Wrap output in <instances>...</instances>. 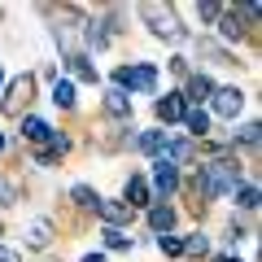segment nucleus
I'll return each instance as SVG.
<instances>
[{"label": "nucleus", "mask_w": 262, "mask_h": 262, "mask_svg": "<svg viewBox=\"0 0 262 262\" xmlns=\"http://www.w3.org/2000/svg\"><path fill=\"white\" fill-rule=\"evenodd\" d=\"M140 22L149 27L153 39H166V44H184V39H192V31L179 22V13L170 9V5H158V0H144V5H140Z\"/></svg>", "instance_id": "nucleus-1"}, {"label": "nucleus", "mask_w": 262, "mask_h": 262, "mask_svg": "<svg viewBox=\"0 0 262 262\" xmlns=\"http://www.w3.org/2000/svg\"><path fill=\"white\" fill-rule=\"evenodd\" d=\"M214 31H219V39H223V48L249 39L253 31H258V5H223Z\"/></svg>", "instance_id": "nucleus-2"}, {"label": "nucleus", "mask_w": 262, "mask_h": 262, "mask_svg": "<svg viewBox=\"0 0 262 262\" xmlns=\"http://www.w3.org/2000/svg\"><path fill=\"white\" fill-rule=\"evenodd\" d=\"M114 83L110 88H118V92H127V96H136V92H158V66L153 61H131V66H118L114 70Z\"/></svg>", "instance_id": "nucleus-3"}, {"label": "nucleus", "mask_w": 262, "mask_h": 262, "mask_svg": "<svg viewBox=\"0 0 262 262\" xmlns=\"http://www.w3.org/2000/svg\"><path fill=\"white\" fill-rule=\"evenodd\" d=\"M31 96H35V75H13L9 83H5V92H0V114L5 118H22L31 105Z\"/></svg>", "instance_id": "nucleus-4"}, {"label": "nucleus", "mask_w": 262, "mask_h": 262, "mask_svg": "<svg viewBox=\"0 0 262 262\" xmlns=\"http://www.w3.org/2000/svg\"><path fill=\"white\" fill-rule=\"evenodd\" d=\"M144 179H149V188H153V201H162V196H175L179 188H184L179 166H175V162H166V158H153V170H149Z\"/></svg>", "instance_id": "nucleus-5"}, {"label": "nucleus", "mask_w": 262, "mask_h": 262, "mask_svg": "<svg viewBox=\"0 0 262 262\" xmlns=\"http://www.w3.org/2000/svg\"><path fill=\"white\" fill-rule=\"evenodd\" d=\"M245 110V92L241 88H214V96H210V118H223V122H236V114Z\"/></svg>", "instance_id": "nucleus-6"}, {"label": "nucleus", "mask_w": 262, "mask_h": 262, "mask_svg": "<svg viewBox=\"0 0 262 262\" xmlns=\"http://www.w3.org/2000/svg\"><path fill=\"white\" fill-rule=\"evenodd\" d=\"M118 201L131 210V214H136V210H149V206H153V188H149V179H144V175H131L127 184H122V196H118Z\"/></svg>", "instance_id": "nucleus-7"}, {"label": "nucleus", "mask_w": 262, "mask_h": 262, "mask_svg": "<svg viewBox=\"0 0 262 262\" xmlns=\"http://www.w3.org/2000/svg\"><path fill=\"white\" fill-rule=\"evenodd\" d=\"M66 153H70V136H61V131H53V136H48V140L39 144L35 153H31V162L48 170V166H57V162H61Z\"/></svg>", "instance_id": "nucleus-8"}, {"label": "nucleus", "mask_w": 262, "mask_h": 262, "mask_svg": "<svg viewBox=\"0 0 262 262\" xmlns=\"http://www.w3.org/2000/svg\"><path fill=\"white\" fill-rule=\"evenodd\" d=\"M66 70H70V83H101V75H96V61L83 53V48H75V53H66Z\"/></svg>", "instance_id": "nucleus-9"}, {"label": "nucleus", "mask_w": 262, "mask_h": 262, "mask_svg": "<svg viewBox=\"0 0 262 262\" xmlns=\"http://www.w3.org/2000/svg\"><path fill=\"white\" fill-rule=\"evenodd\" d=\"M184 110H188L184 92H166V96H158V101H153V114H158L162 127H175V122H184Z\"/></svg>", "instance_id": "nucleus-10"}, {"label": "nucleus", "mask_w": 262, "mask_h": 262, "mask_svg": "<svg viewBox=\"0 0 262 262\" xmlns=\"http://www.w3.org/2000/svg\"><path fill=\"white\" fill-rule=\"evenodd\" d=\"M214 79L206 75V70H192V75L184 79V88H179V92H184V101L188 105H201V101H210V96H214Z\"/></svg>", "instance_id": "nucleus-11"}, {"label": "nucleus", "mask_w": 262, "mask_h": 262, "mask_svg": "<svg viewBox=\"0 0 262 262\" xmlns=\"http://www.w3.org/2000/svg\"><path fill=\"white\" fill-rule=\"evenodd\" d=\"M101 110H105V118H114V122H122V127H127V122H131V110H136V105H131V96H127V92H118V88H105Z\"/></svg>", "instance_id": "nucleus-12"}, {"label": "nucleus", "mask_w": 262, "mask_h": 262, "mask_svg": "<svg viewBox=\"0 0 262 262\" xmlns=\"http://www.w3.org/2000/svg\"><path fill=\"white\" fill-rule=\"evenodd\" d=\"M184 127H188V140L201 144V140H210V127H214V118L206 114V105H188V110H184Z\"/></svg>", "instance_id": "nucleus-13"}, {"label": "nucleus", "mask_w": 262, "mask_h": 262, "mask_svg": "<svg viewBox=\"0 0 262 262\" xmlns=\"http://www.w3.org/2000/svg\"><path fill=\"white\" fill-rule=\"evenodd\" d=\"M53 131H57V127H53V122H44L39 114H22V122H18V136L31 144V149H39V144H44Z\"/></svg>", "instance_id": "nucleus-14"}, {"label": "nucleus", "mask_w": 262, "mask_h": 262, "mask_svg": "<svg viewBox=\"0 0 262 262\" xmlns=\"http://www.w3.org/2000/svg\"><path fill=\"white\" fill-rule=\"evenodd\" d=\"M96 219H101L105 227H118V232H122V227H127L136 214H131V210L122 206L118 196H101V206H96Z\"/></svg>", "instance_id": "nucleus-15"}, {"label": "nucleus", "mask_w": 262, "mask_h": 262, "mask_svg": "<svg viewBox=\"0 0 262 262\" xmlns=\"http://www.w3.org/2000/svg\"><path fill=\"white\" fill-rule=\"evenodd\" d=\"M144 219H149L153 236H166V232H175V223H179V210H175V206H166V201H153V206L144 210Z\"/></svg>", "instance_id": "nucleus-16"}, {"label": "nucleus", "mask_w": 262, "mask_h": 262, "mask_svg": "<svg viewBox=\"0 0 262 262\" xmlns=\"http://www.w3.org/2000/svg\"><path fill=\"white\" fill-rule=\"evenodd\" d=\"M166 136H170V131H162V127L140 131V136H131V140H127V149H136V153H149V158H162V149H166Z\"/></svg>", "instance_id": "nucleus-17"}, {"label": "nucleus", "mask_w": 262, "mask_h": 262, "mask_svg": "<svg viewBox=\"0 0 262 262\" xmlns=\"http://www.w3.org/2000/svg\"><path fill=\"white\" fill-rule=\"evenodd\" d=\"M53 236H57V227H53V219H48V214L31 219V223H27V249H48Z\"/></svg>", "instance_id": "nucleus-18"}, {"label": "nucleus", "mask_w": 262, "mask_h": 262, "mask_svg": "<svg viewBox=\"0 0 262 262\" xmlns=\"http://www.w3.org/2000/svg\"><path fill=\"white\" fill-rule=\"evenodd\" d=\"M196 48H201V53H206L210 57V61H214V66H241V61H236V53H232V48H223V44H219V39H201V35H196Z\"/></svg>", "instance_id": "nucleus-19"}, {"label": "nucleus", "mask_w": 262, "mask_h": 262, "mask_svg": "<svg viewBox=\"0 0 262 262\" xmlns=\"http://www.w3.org/2000/svg\"><path fill=\"white\" fill-rule=\"evenodd\" d=\"M232 196H236V210H245V214H253V210H258V201H262V192H258V184H253V179L236 184Z\"/></svg>", "instance_id": "nucleus-20"}, {"label": "nucleus", "mask_w": 262, "mask_h": 262, "mask_svg": "<svg viewBox=\"0 0 262 262\" xmlns=\"http://www.w3.org/2000/svg\"><path fill=\"white\" fill-rule=\"evenodd\" d=\"M48 101H53L57 110H75V105H79V96H75V83H70L66 75H57V83H53V96H48Z\"/></svg>", "instance_id": "nucleus-21"}, {"label": "nucleus", "mask_w": 262, "mask_h": 262, "mask_svg": "<svg viewBox=\"0 0 262 262\" xmlns=\"http://www.w3.org/2000/svg\"><path fill=\"white\" fill-rule=\"evenodd\" d=\"M227 144H232V149H258L262 144V122H245L241 131H232Z\"/></svg>", "instance_id": "nucleus-22"}, {"label": "nucleus", "mask_w": 262, "mask_h": 262, "mask_svg": "<svg viewBox=\"0 0 262 262\" xmlns=\"http://www.w3.org/2000/svg\"><path fill=\"white\" fill-rule=\"evenodd\" d=\"M70 201H75L79 210H88V214H96V206H101V192H96L92 184H75V188H70Z\"/></svg>", "instance_id": "nucleus-23"}, {"label": "nucleus", "mask_w": 262, "mask_h": 262, "mask_svg": "<svg viewBox=\"0 0 262 262\" xmlns=\"http://www.w3.org/2000/svg\"><path fill=\"white\" fill-rule=\"evenodd\" d=\"M184 258H210V236L206 232H188L184 236Z\"/></svg>", "instance_id": "nucleus-24"}, {"label": "nucleus", "mask_w": 262, "mask_h": 262, "mask_svg": "<svg viewBox=\"0 0 262 262\" xmlns=\"http://www.w3.org/2000/svg\"><path fill=\"white\" fill-rule=\"evenodd\" d=\"M18 201H22V184H18V179H9V175H0V210L18 206Z\"/></svg>", "instance_id": "nucleus-25"}, {"label": "nucleus", "mask_w": 262, "mask_h": 262, "mask_svg": "<svg viewBox=\"0 0 262 262\" xmlns=\"http://www.w3.org/2000/svg\"><path fill=\"white\" fill-rule=\"evenodd\" d=\"M158 249L166 253V258H184V236H175V232L158 236Z\"/></svg>", "instance_id": "nucleus-26"}, {"label": "nucleus", "mask_w": 262, "mask_h": 262, "mask_svg": "<svg viewBox=\"0 0 262 262\" xmlns=\"http://www.w3.org/2000/svg\"><path fill=\"white\" fill-rule=\"evenodd\" d=\"M101 236H105V245H110V249H118V253H122V249H131V236H127V232H118V227H105Z\"/></svg>", "instance_id": "nucleus-27"}, {"label": "nucleus", "mask_w": 262, "mask_h": 262, "mask_svg": "<svg viewBox=\"0 0 262 262\" xmlns=\"http://www.w3.org/2000/svg\"><path fill=\"white\" fill-rule=\"evenodd\" d=\"M219 13H223V5H214V0H206V5H196V18L206 22V27H214Z\"/></svg>", "instance_id": "nucleus-28"}, {"label": "nucleus", "mask_w": 262, "mask_h": 262, "mask_svg": "<svg viewBox=\"0 0 262 262\" xmlns=\"http://www.w3.org/2000/svg\"><path fill=\"white\" fill-rule=\"evenodd\" d=\"M170 70H175L179 79H188V75H192V66H188V57H179V53L170 57Z\"/></svg>", "instance_id": "nucleus-29"}, {"label": "nucleus", "mask_w": 262, "mask_h": 262, "mask_svg": "<svg viewBox=\"0 0 262 262\" xmlns=\"http://www.w3.org/2000/svg\"><path fill=\"white\" fill-rule=\"evenodd\" d=\"M0 262H22V258H18L13 249H5V245H0Z\"/></svg>", "instance_id": "nucleus-30"}, {"label": "nucleus", "mask_w": 262, "mask_h": 262, "mask_svg": "<svg viewBox=\"0 0 262 262\" xmlns=\"http://www.w3.org/2000/svg\"><path fill=\"white\" fill-rule=\"evenodd\" d=\"M79 262H105V253H83Z\"/></svg>", "instance_id": "nucleus-31"}, {"label": "nucleus", "mask_w": 262, "mask_h": 262, "mask_svg": "<svg viewBox=\"0 0 262 262\" xmlns=\"http://www.w3.org/2000/svg\"><path fill=\"white\" fill-rule=\"evenodd\" d=\"M214 262H241V258H236V253H219Z\"/></svg>", "instance_id": "nucleus-32"}, {"label": "nucleus", "mask_w": 262, "mask_h": 262, "mask_svg": "<svg viewBox=\"0 0 262 262\" xmlns=\"http://www.w3.org/2000/svg\"><path fill=\"white\" fill-rule=\"evenodd\" d=\"M5 83H9V79H5V66H0V92H5Z\"/></svg>", "instance_id": "nucleus-33"}, {"label": "nucleus", "mask_w": 262, "mask_h": 262, "mask_svg": "<svg viewBox=\"0 0 262 262\" xmlns=\"http://www.w3.org/2000/svg\"><path fill=\"white\" fill-rule=\"evenodd\" d=\"M0 153H5V131H0Z\"/></svg>", "instance_id": "nucleus-34"}, {"label": "nucleus", "mask_w": 262, "mask_h": 262, "mask_svg": "<svg viewBox=\"0 0 262 262\" xmlns=\"http://www.w3.org/2000/svg\"><path fill=\"white\" fill-rule=\"evenodd\" d=\"M0 236H5V227H0Z\"/></svg>", "instance_id": "nucleus-35"}]
</instances>
